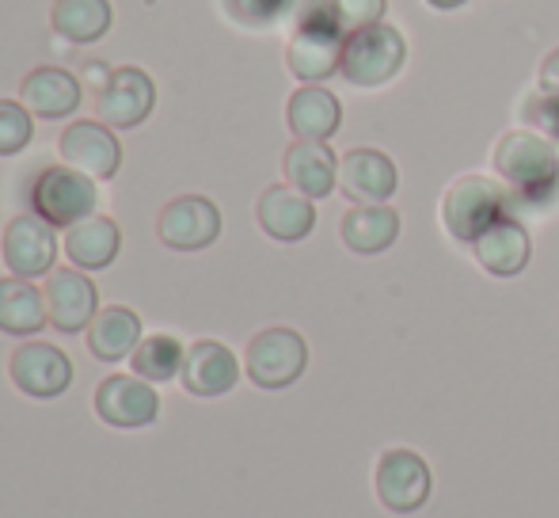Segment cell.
<instances>
[{"mask_svg":"<svg viewBox=\"0 0 559 518\" xmlns=\"http://www.w3.org/2000/svg\"><path fill=\"white\" fill-rule=\"evenodd\" d=\"M495 176L507 184L510 202L545 207L559 191V153L556 141L537 130H510L495 145Z\"/></svg>","mask_w":559,"mask_h":518,"instance_id":"cell-1","label":"cell"},{"mask_svg":"<svg viewBox=\"0 0 559 518\" xmlns=\"http://www.w3.org/2000/svg\"><path fill=\"white\" fill-rule=\"evenodd\" d=\"M510 191L491 176H456L442 195V225L453 240L461 245H476L479 233L491 229L499 217H510Z\"/></svg>","mask_w":559,"mask_h":518,"instance_id":"cell-2","label":"cell"},{"mask_svg":"<svg viewBox=\"0 0 559 518\" xmlns=\"http://www.w3.org/2000/svg\"><path fill=\"white\" fill-rule=\"evenodd\" d=\"M312 8L301 12V23H297L294 38L286 46V61H289V73L305 84H320L328 76L338 73L343 66V27L335 23L332 4L328 0H309Z\"/></svg>","mask_w":559,"mask_h":518,"instance_id":"cell-3","label":"cell"},{"mask_svg":"<svg viewBox=\"0 0 559 518\" xmlns=\"http://www.w3.org/2000/svg\"><path fill=\"white\" fill-rule=\"evenodd\" d=\"M407 43L396 27L389 23H373V27L350 31L343 43V66L338 73L354 84V89H381L404 69Z\"/></svg>","mask_w":559,"mask_h":518,"instance_id":"cell-4","label":"cell"},{"mask_svg":"<svg viewBox=\"0 0 559 518\" xmlns=\"http://www.w3.org/2000/svg\"><path fill=\"white\" fill-rule=\"evenodd\" d=\"M96 202H99L96 179L69 168V164L43 168L35 184H31V207L53 229H73L76 222L96 214Z\"/></svg>","mask_w":559,"mask_h":518,"instance_id":"cell-5","label":"cell"},{"mask_svg":"<svg viewBox=\"0 0 559 518\" xmlns=\"http://www.w3.org/2000/svg\"><path fill=\"white\" fill-rule=\"evenodd\" d=\"M309 366V343L294 328H266L243 351V370L259 389H289Z\"/></svg>","mask_w":559,"mask_h":518,"instance_id":"cell-6","label":"cell"},{"mask_svg":"<svg viewBox=\"0 0 559 518\" xmlns=\"http://www.w3.org/2000/svg\"><path fill=\"white\" fill-rule=\"evenodd\" d=\"M156 233L176 252H202L222 237V210L206 195H179L160 210Z\"/></svg>","mask_w":559,"mask_h":518,"instance_id":"cell-7","label":"cell"},{"mask_svg":"<svg viewBox=\"0 0 559 518\" xmlns=\"http://www.w3.org/2000/svg\"><path fill=\"white\" fill-rule=\"evenodd\" d=\"M156 107V84L145 69L122 66L107 76V84L96 96V115L111 130H133L153 115Z\"/></svg>","mask_w":559,"mask_h":518,"instance_id":"cell-8","label":"cell"},{"mask_svg":"<svg viewBox=\"0 0 559 518\" xmlns=\"http://www.w3.org/2000/svg\"><path fill=\"white\" fill-rule=\"evenodd\" d=\"M430 466L415 450H384L373 473L377 499L396 515L419 511L430 499Z\"/></svg>","mask_w":559,"mask_h":518,"instance_id":"cell-9","label":"cell"},{"mask_svg":"<svg viewBox=\"0 0 559 518\" xmlns=\"http://www.w3.org/2000/svg\"><path fill=\"white\" fill-rule=\"evenodd\" d=\"M15 389L27 392L35 400H53L73 386V363L61 348L43 340H27L12 351V363H8Z\"/></svg>","mask_w":559,"mask_h":518,"instance_id":"cell-10","label":"cell"},{"mask_svg":"<svg viewBox=\"0 0 559 518\" xmlns=\"http://www.w3.org/2000/svg\"><path fill=\"white\" fill-rule=\"evenodd\" d=\"M43 294H46L50 325L66 335L84 332L99 313V290L81 267H53Z\"/></svg>","mask_w":559,"mask_h":518,"instance_id":"cell-11","label":"cell"},{"mask_svg":"<svg viewBox=\"0 0 559 518\" xmlns=\"http://www.w3.org/2000/svg\"><path fill=\"white\" fill-rule=\"evenodd\" d=\"M96 412L99 420L111 423L118 431H138L156 423L160 397H156L153 381L138 378V374H111L96 389Z\"/></svg>","mask_w":559,"mask_h":518,"instance_id":"cell-12","label":"cell"},{"mask_svg":"<svg viewBox=\"0 0 559 518\" xmlns=\"http://www.w3.org/2000/svg\"><path fill=\"white\" fill-rule=\"evenodd\" d=\"M4 263L15 279H43L58 263V237L53 225H46L38 214H20L8 222L4 240H0Z\"/></svg>","mask_w":559,"mask_h":518,"instance_id":"cell-13","label":"cell"},{"mask_svg":"<svg viewBox=\"0 0 559 518\" xmlns=\"http://www.w3.org/2000/svg\"><path fill=\"white\" fill-rule=\"evenodd\" d=\"M58 149L69 168L84 172L92 179H115V172L122 168V141L99 119H81L73 127H66Z\"/></svg>","mask_w":559,"mask_h":518,"instance_id":"cell-14","label":"cell"},{"mask_svg":"<svg viewBox=\"0 0 559 518\" xmlns=\"http://www.w3.org/2000/svg\"><path fill=\"white\" fill-rule=\"evenodd\" d=\"M396 164L381 149H350L338 161V187L354 207H381L396 195Z\"/></svg>","mask_w":559,"mask_h":518,"instance_id":"cell-15","label":"cell"},{"mask_svg":"<svg viewBox=\"0 0 559 518\" xmlns=\"http://www.w3.org/2000/svg\"><path fill=\"white\" fill-rule=\"evenodd\" d=\"M255 217H259V229L266 237L282 240V245H297L312 233L317 225V207H312L309 195H301L297 187H266L259 195V207H255Z\"/></svg>","mask_w":559,"mask_h":518,"instance_id":"cell-16","label":"cell"},{"mask_svg":"<svg viewBox=\"0 0 559 518\" xmlns=\"http://www.w3.org/2000/svg\"><path fill=\"white\" fill-rule=\"evenodd\" d=\"M20 96L35 119H69L81 107V81L61 66H38L23 76Z\"/></svg>","mask_w":559,"mask_h":518,"instance_id":"cell-17","label":"cell"},{"mask_svg":"<svg viewBox=\"0 0 559 518\" xmlns=\"http://www.w3.org/2000/svg\"><path fill=\"white\" fill-rule=\"evenodd\" d=\"M183 389L191 397H225L228 389H236L240 381V363L236 355L217 340H199L194 348H187V358H183Z\"/></svg>","mask_w":559,"mask_h":518,"instance_id":"cell-18","label":"cell"},{"mask_svg":"<svg viewBox=\"0 0 559 518\" xmlns=\"http://www.w3.org/2000/svg\"><path fill=\"white\" fill-rule=\"evenodd\" d=\"M476 252L479 267L495 279H514V274L525 271L533 256V240H530V229L514 217H499L487 233H479V240L472 245Z\"/></svg>","mask_w":559,"mask_h":518,"instance_id":"cell-19","label":"cell"},{"mask_svg":"<svg viewBox=\"0 0 559 518\" xmlns=\"http://www.w3.org/2000/svg\"><path fill=\"white\" fill-rule=\"evenodd\" d=\"M282 172L286 184L309 199H328L338 187V161L328 141H294L282 156Z\"/></svg>","mask_w":559,"mask_h":518,"instance_id":"cell-20","label":"cell"},{"mask_svg":"<svg viewBox=\"0 0 559 518\" xmlns=\"http://www.w3.org/2000/svg\"><path fill=\"white\" fill-rule=\"evenodd\" d=\"M118 252H122V229H118L115 217L92 214L66 233V256L81 271H104V267L115 263Z\"/></svg>","mask_w":559,"mask_h":518,"instance_id":"cell-21","label":"cell"},{"mask_svg":"<svg viewBox=\"0 0 559 518\" xmlns=\"http://www.w3.org/2000/svg\"><path fill=\"white\" fill-rule=\"evenodd\" d=\"M286 122L297 141H328L335 138L338 122H343V107L328 89L320 84H305L289 96Z\"/></svg>","mask_w":559,"mask_h":518,"instance_id":"cell-22","label":"cell"},{"mask_svg":"<svg viewBox=\"0 0 559 518\" xmlns=\"http://www.w3.org/2000/svg\"><path fill=\"white\" fill-rule=\"evenodd\" d=\"M338 233H343V245L350 248V252L377 256V252H384V248L396 245L400 214L392 207H384V202L381 207H350L343 214Z\"/></svg>","mask_w":559,"mask_h":518,"instance_id":"cell-23","label":"cell"},{"mask_svg":"<svg viewBox=\"0 0 559 518\" xmlns=\"http://www.w3.org/2000/svg\"><path fill=\"white\" fill-rule=\"evenodd\" d=\"M46 294L31 279H0V332L4 335H35L46 328Z\"/></svg>","mask_w":559,"mask_h":518,"instance_id":"cell-24","label":"cell"},{"mask_svg":"<svg viewBox=\"0 0 559 518\" xmlns=\"http://www.w3.org/2000/svg\"><path fill=\"white\" fill-rule=\"evenodd\" d=\"M141 343V317L126 305L99 309L96 320L88 325V351L99 363H122L138 351Z\"/></svg>","mask_w":559,"mask_h":518,"instance_id":"cell-25","label":"cell"},{"mask_svg":"<svg viewBox=\"0 0 559 518\" xmlns=\"http://www.w3.org/2000/svg\"><path fill=\"white\" fill-rule=\"evenodd\" d=\"M50 23L61 38H69L76 46H88L99 43L111 31L115 8L111 0H53Z\"/></svg>","mask_w":559,"mask_h":518,"instance_id":"cell-26","label":"cell"},{"mask_svg":"<svg viewBox=\"0 0 559 518\" xmlns=\"http://www.w3.org/2000/svg\"><path fill=\"white\" fill-rule=\"evenodd\" d=\"M183 343L168 332H156V335H145L138 343V351L130 355V366L138 378L145 381H171L176 374H183Z\"/></svg>","mask_w":559,"mask_h":518,"instance_id":"cell-27","label":"cell"},{"mask_svg":"<svg viewBox=\"0 0 559 518\" xmlns=\"http://www.w3.org/2000/svg\"><path fill=\"white\" fill-rule=\"evenodd\" d=\"M35 138V115L15 99H0V156H15Z\"/></svg>","mask_w":559,"mask_h":518,"instance_id":"cell-28","label":"cell"},{"mask_svg":"<svg viewBox=\"0 0 559 518\" xmlns=\"http://www.w3.org/2000/svg\"><path fill=\"white\" fill-rule=\"evenodd\" d=\"M328 4H332V15L338 27H343V35H350V31L381 23L389 0H328Z\"/></svg>","mask_w":559,"mask_h":518,"instance_id":"cell-29","label":"cell"},{"mask_svg":"<svg viewBox=\"0 0 559 518\" xmlns=\"http://www.w3.org/2000/svg\"><path fill=\"white\" fill-rule=\"evenodd\" d=\"M522 119H525V127L545 133L548 141H559V96H548V92L530 96L522 107Z\"/></svg>","mask_w":559,"mask_h":518,"instance_id":"cell-30","label":"cell"},{"mask_svg":"<svg viewBox=\"0 0 559 518\" xmlns=\"http://www.w3.org/2000/svg\"><path fill=\"white\" fill-rule=\"evenodd\" d=\"M228 8H233V15L240 23H274L282 12L289 8V0H228Z\"/></svg>","mask_w":559,"mask_h":518,"instance_id":"cell-31","label":"cell"},{"mask_svg":"<svg viewBox=\"0 0 559 518\" xmlns=\"http://www.w3.org/2000/svg\"><path fill=\"white\" fill-rule=\"evenodd\" d=\"M537 84H540V92H548V96H559V50H552L545 61H540Z\"/></svg>","mask_w":559,"mask_h":518,"instance_id":"cell-32","label":"cell"},{"mask_svg":"<svg viewBox=\"0 0 559 518\" xmlns=\"http://www.w3.org/2000/svg\"><path fill=\"white\" fill-rule=\"evenodd\" d=\"M430 8H438V12H453V8H461V4H468V0H427Z\"/></svg>","mask_w":559,"mask_h":518,"instance_id":"cell-33","label":"cell"}]
</instances>
